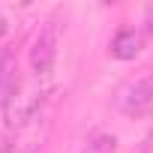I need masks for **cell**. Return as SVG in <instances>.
<instances>
[{
    "instance_id": "2",
    "label": "cell",
    "mask_w": 153,
    "mask_h": 153,
    "mask_svg": "<svg viewBox=\"0 0 153 153\" xmlns=\"http://www.w3.org/2000/svg\"><path fill=\"white\" fill-rule=\"evenodd\" d=\"M57 39H60L57 18H48L39 27V33H36L33 45H30V69L39 75V78H48L54 63H57Z\"/></svg>"
},
{
    "instance_id": "4",
    "label": "cell",
    "mask_w": 153,
    "mask_h": 153,
    "mask_svg": "<svg viewBox=\"0 0 153 153\" xmlns=\"http://www.w3.org/2000/svg\"><path fill=\"white\" fill-rule=\"evenodd\" d=\"M39 147H42L39 135H27V132H21L15 141H0V153H39Z\"/></svg>"
},
{
    "instance_id": "1",
    "label": "cell",
    "mask_w": 153,
    "mask_h": 153,
    "mask_svg": "<svg viewBox=\"0 0 153 153\" xmlns=\"http://www.w3.org/2000/svg\"><path fill=\"white\" fill-rule=\"evenodd\" d=\"M114 102L126 117H147L153 111V66L141 69L135 78H129L117 90Z\"/></svg>"
},
{
    "instance_id": "7",
    "label": "cell",
    "mask_w": 153,
    "mask_h": 153,
    "mask_svg": "<svg viewBox=\"0 0 153 153\" xmlns=\"http://www.w3.org/2000/svg\"><path fill=\"white\" fill-rule=\"evenodd\" d=\"M135 153H150V144H147V141H144V144H141V147H138V150H135Z\"/></svg>"
},
{
    "instance_id": "6",
    "label": "cell",
    "mask_w": 153,
    "mask_h": 153,
    "mask_svg": "<svg viewBox=\"0 0 153 153\" xmlns=\"http://www.w3.org/2000/svg\"><path fill=\"white\" fill-rule=\"evenodd\" d=\"M6 33H9V18H6V12H3V9H0V39H3Z\"/></svg>"
},
{
    "instance_id": "5",
    "label": "cell",
    "mask_w": 153,
    "mask_h": 153,
    "mask_svg": "<svg viewBox=\"0 0 153 153\" xmlns=\"http://www.w3.org/2000/svg\"><path fill=\"white\" fill-rule=\"evenodd\" d=\"M117 150V138L108 132H96L84 141V153H114Z\"/></svg>"
},
{
    "instance_id": "3",
    "label": "cell",
    "mask_w": 153,
    "mask_h": 153,
    "mask_svg": "<svg viewBox=\"0 0 153 153\" xmlns=\"http://www.w3.org/2000/svg\"><path fill=\"white\" fill-rule=\"evenodd\" d=\"M141 42H144V33L135 30V27H120L111 39V57L117 60H132L138 51H141Z\"/></svg>"
}]
</instances>
